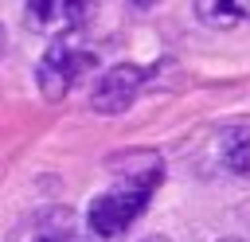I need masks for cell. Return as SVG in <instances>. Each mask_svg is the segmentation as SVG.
I'll list each match as a JSON object with an SVG mask.
<instances>
[{
	"instance_id": "obj_1",
	"label": "cell",
	"mask_w": 250,
	"mask_h": 242,
	"mask_svg": "<svg viewBox=\"0 0 250 242\" xmlns=\"http://www.w3.org/2000/svg\"><path fill=\"white\" fill-rule=\"evenodd\" d=\"M113 168L121 172V180H117L109 191L94 195L90 207H86V230H90L98 242H117V238L145 215L152 191H156L160 180H164V164H160V156H152V152H145V156H141L137 164H129V168H121V164H113Z\"/></svg>"
},
{
	"instance_id": "obj_2",
	"label": "cell",
	"mask_w": 250,
	"mask_h": 242,
	"mask_svg": "<svg viewBox=\"0 0 250 242\" xmlns=\"http://www.w3.org/2000/svg\"><path fill=\"white\" fill-rule=\"evenodd\" d=\"M94 62H98V55H94V47H86L82 39H74V35L51 39V47L43 51V59H39V66H35L39 94H43L47 101H62V98L74 90V82H78Z\"/></svg>"
},
{
	"instance_id": "obj_3",
	"label": "cell",
	"mask_w": 250,
	"mask_h": 242,
	"mask_svg": "<svg viewBox=\"0 0 250 242\" xmlns=\"http://www.w3.org/2000/svg\"><path fill=\"white\" fill-rule=\"evenodd\" d=\"M148 78H152V70H148V66L117 62V66H109V70L94 82L90 105H94L98 113H125V109L137 101V94H141V86H145Z\"/></svg>"
},
{
	"instance_id": "obj_4",
	"label": "cell",
	"mask_w": 250,
	"mask_h": 242,
	"mask_svg": "<svg viewBox=\"0 0 250 242\" xmlns=\"http://www.w3.org/2000/svg\"><path fill=\"white\" fill-rule=\"evenodd\" d=\"M27 27L43 39H62L74 35L90 16H94V0H27Z\"/></svg>"
},
{
	"instance_id": "obj_5",
	"label": "cell",
	"mask_w": 250,
	"mask_h": 242,
	"mask_svg": "<svg viewBox=\"0 0 250 242\" xmlns=\"http://www.w3.org/2000/svg\"><path fill=\"white\" fill-rule=\"evenodd\" d=\"M27 242H82V234H78V222H74L70 211L51 207V211H39L31 219Z\"/></svg>"
},
{
	"instance_id": "obj_6",
	"label": "cell",
	"mask_w": 250,
	"mask_h": 242,
	"mask_svg": "<svg viewBox=\"0 0 250 242\" xmlns=\"http://www.w3.org/2000/svg\"><path fill=\"white\" fill-rule=\"evenodd\" d=\"M195 16L207 27H234L250 20V0H195Z\"/></svg>"
},
{
	"instance_id": "obj_7",
	"label": "cell",
	"mask_w": 250,
	"mask_h": 242,
	"mask_svg": "<svg viewBox=\"0 0 250 242\" xmlns=\"http://www.w3.org/2000/svg\"><path fill=\"white\" fill-rule=\"evenodd\" d=\"M223 164L238 176L250 172V125H234L223 133Z\"/></svg>"
},
{
	"instance_id": "obj_8",
	"label": "cell",
	"mask_w": 250,
	"mask_h": 242,
	"mask_svg": "<svg viewBox=\"0 0 250 242\" xmlns=\"http://www.w3.org/2000/svg\"><path fill=\"white\" fill-rule=\"evenodd\" d=\"M141 242H168L164 234H148V238H141Z\"/></svg>"
},
{
	"instance_id": "obj_9",
	"label": "cell",
	"mask_w": 250,
	"mask_h": 242,
	"mask_svg": "<svg viewBox=\"0 0 250 242\" xmlns=\"http://www.w3.org/2000/svg\"><path fill=\"white\" fill-rule=\"evenodd\" d=\"M4 47H8V35H4V27H0V55H4Z\"/></svg>"
},
{
	"instance_id": "obj_10",
	"label": "cell",
	"mask_w": 250,
	"mask_h": 242,
	"mask_svg": "<svg viewBox=\"0 0 250 242\" xmlns=\"http://www.w3.org/2000/svg\"><path fill=\"white\" fill-rule=\"evenodd\" d=\"M133 4H137V8H148V4H152V0H133Z\"/></svg>"
},
{
	"instance_id": "obj_11",
	"label": "cell",
	"mask_w": 250,
	"mask_h": 242,
	"mask_svg": "<svg viewBox=\"0 0 250 242\" xmlns=\"http://www.w3.org/2000/svg\"><path fill=\"white\" fill-rule=\"evenodd\" d=\"M223 242H242V238H223Z\"/></svg>"
}]
</instances>
